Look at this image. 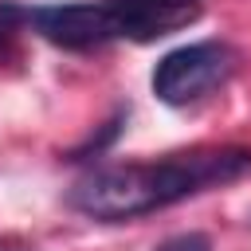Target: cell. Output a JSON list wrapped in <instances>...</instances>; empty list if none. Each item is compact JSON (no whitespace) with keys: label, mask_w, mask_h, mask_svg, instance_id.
<instances>
[{"label":"cell","mask_w":251,"mask_h":251,"mask_svg":"<svg viewBox=\"0 0 251 251\" xmlns=\"http://www.w3.org/2000/svg\"><path fill=\"white\" fill-rule=\"evenodd\" d=\"M247 169H251V149H192V153H169L161 161L106 165L86 173L71 188V204L90 220L118 224L169 208L212 184H227Z\"/></svg>","instance_id":"1"},{"label":"cell","mask_w":251,"mask_h":251,"mask_svg":"<svg viewBox=\"0 0 251 251\" xmlns=\"http://www.w3.org/2000/svg\"><path fill=\"white\" fill-rule=\"evenodd\" d=\"M239 55L220 39H200L169 51L153 71V94L165 106H192L208 94H216L235 75Z\"/></svg>","instance_id":"2"},{"label":"cell","mask_w":251,"mask_h":251,"mask_svg":"<svg viewBox=\"0 0 251 251\" xmlns=\"http://www.w3.org/2000/svg\"><path fill=\"white\" fill-rule=\"evenodd\" d=\"M24 20L55 47L67 51H86L118 39L110 8L102 0H75V4H47V8H27Z\"/></svg>","instance_id":"3"},{"label":"cell","mask_w":251,"mask_h":251,"mask_svg":"<svg viewBox=\"0 0 251 251\" xmlns=\"http://www.w3.org/2000/svg\"><path fill=\"white\" fill-rule=\"evenodd\" d=\"M110 8L118 39H161L200 20V0H102Z\"/></svg>","instance_id":"4"},{"label":"cell","mask_w":251,"mask_h":251,"mask_svg":"<svg viewBox=\"0 0 251 251\" xmlns=\"http://www.w3.org/2000/svg\"><path fill=\"white\" fill-rule=\"evenodd\" d=\"M153 251H212V239H208V235H200V231H184V235L165 239V243H161V247H153Z\"/></svg>","instance_id":"5"},{"label":"cell","mask_w":251,"mask_h":251,"mask_svg":"<svg viewBox=\"0 0 251 251\" xmlns=\"http://www.w3.org/2000/svg\"><path fill=\"white\" fill-rule=\"evenodd\" d=\"M0 251H24V247H0Z\"/></svg>","instance_id":"6"}]
</instances>
